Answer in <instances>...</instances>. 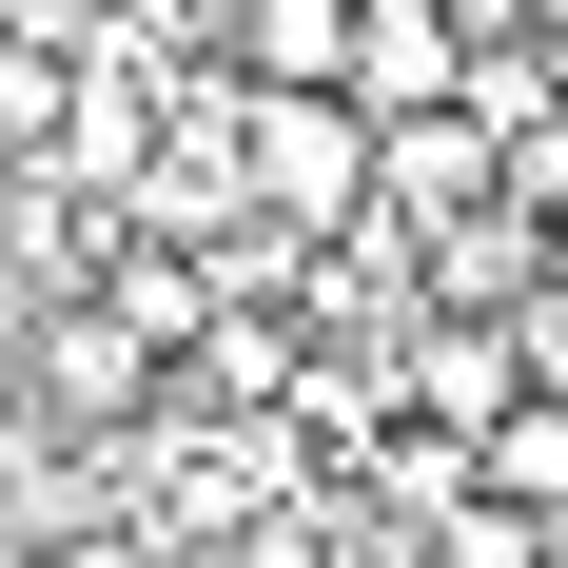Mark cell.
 <instances>
[{
  "mask_svg": "<svg viewBox=\"0 0 568 568\" xmlns=\"http://www.w3.org/2000/svg\"><path fill=\"white\" fill-rule=\"evenodd\" d=\"M235 196H255L275 235L373 216V118L353 99H255V79H235Z\"/></svg>",
  "mask_w": 568,
  "mask_h": 568,
  "instance_id": "obj_1",
  "label": "cell"
},
{
  "mask_svg": "<svg viewBox=\"0 0 568 568\" xmlns=\"http://www.w3.org/2000/svg\"><path fill=\"white\" fill-rule=\"evenodd\" d=\"M334 99L393 138V118H452L470 99V40H452V0H353V40H334Z\"/></svg>",
  "mask_w": 568,
  "mask_h": 568,
  "instance_id": "obj_2",
  "label": "cell"
},
{
  "mask_svg": "<svg viewBox=\"0 0 568 568\" xmlns=\"http://www.w3.org/2000/svg\"><path fill=\"white\" fill-rule=\"evenodd\" d=\"M470 510L529 529V549H568V393H549V373H529V393L470 432Z\"/></svg>",
  "mask_w": 568,
  "mask_h": 568,
  "instance_id": "obj_3",
  "label": "cell"
},
{
  "mask_svg": "<svg viewBox=\"0 0 568 568\" xmlns=\"http://www.w3.org/2000/svg\"><path fill=\"white\" fill-rule=\"evenodd\" d=\"M529 275H549V235H510V216H432V255H412L432 334H490V314H529Z\"/></svg>",
  "mask_w": 568,
  "mask_h": 568,
  "instance_id": "obj_4",
  "label": "cell"
},
{
  "mask_svg": "<svg viewBox=\"0 0 568 568\" xmlns=\"http://www.w3.org/2000/svg\"><path fill=\"white\" fill-rule=\"evenodd\" d=\"M20 412H40V432H138V334H118V314H59V334L20 353Z\"/></svg>",
  "mask_w": 568,
  "mask_h": 568,
  "instance_id": "obj_5",
  "label": "cell"
},
{
  "mask_svg": "<svg viewBox=\"0 0 568 568\" xmlns=\"http://www.w3.org/2000/svg\"><path fill=\"white\" fill-rule=\"evenodd\" d=\"M510 393H529V353H510V334H412V412H432V452H470Z\"/></svg>",
  "mask_w": 568,
  "mask_h": 568,
  "instance_id": "obj_6",
  "label": "cell"
},
{
  "mask_svg": "<svg viewBox=\"0 0 568 568\" xmlns=\"http://www.w3.org/2000/svg\"><path fill=\"white\" fill-rule=\"evenodd\" d=\"M334 40H353V0H235V79L255 99H334Z\"/></svg>",
  "mask_w": 568,
  "mask_h": 568,
  "instance_id": "obj_7",
  "label": "cell"
},
{
  "mask_svg": "<svg viewBox=\"0 0 568 568\" xmlns=\"http://www.w3.org/2000/svg\"><path fill=\"white\" fill-rule=\"evenodd\" d=\"M373 196H412V216H490V138H470V118H393V138H373Z\"/></svg>",
  "mask_w": 568,
  "mask_h": 568,
  "instance_id": "obj_8",
  "label": "cell"
},
{
  "mask_svg": "<svg viewBox=\"0 0 568 568\" xmlns=\"http://www.w3.org/2000/svg\"><path fill=\"white\" fill-rule=\"evenodd\" d=\"M235 568H314V510H275V529H255V549H235Z\"/></svg>",
  "mask_w": 568,
  "mask_h": 568,
  "instance_id": "obj_9",
  "label": "cell"
}]
</instances>
